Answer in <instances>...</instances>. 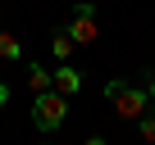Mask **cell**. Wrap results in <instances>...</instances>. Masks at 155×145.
Instances as JSON below:
<instances>
[{"instance_id": "1", "label": "cell", "mask_w": 155, "mask_h": 145, "mask_svg": "<svg viewBox=\"0 0 155 145\" xmlns=\"http://www.w3.org/2000/svg\"><path fill=\"white\" fill-rule=\"evenodd\" d=\"M105 100L114 104V113H119L123 122H137V118L146 113V104H150L146 86H132V82H123V77H110V82H105Z\"/></svg>"}, {"instance_id": "2", "label": "cell", "mask_w": 155, "mask_h": 145, "mask_svg": "<svg viewBox=\"0 0 155 145\" xmlns=\"http://www.w3.org/2000/svg\"><path fill=\"white\" fill-rule=\"evenodd\" d=\"M64 113H68V95H59V91H41L32 100V127L37 131H59Z\"/></svg>"}, {"instance_id": "3", "label": "cell", "mask_w": 155, "mask_h": 145, "mask_svg": "<svg viewBox=\"0 0 155 145\" xmlns=\"http://www.w3.org/2000/svg\"><path fill=\"white\" fill-rule=\"evenodd\" d=\"M68 36L78 45H91L101 36V23H96V5H73V23H68Z\"/></svg>"}, {"instance_id": "4", "label": "cell", "mask_w": 155, "mask_h": 145, "mask_svg": "<svg viewBox=\"0 0 155 145\" xmlns=\"http://www.w3.org/2000/svg\"><path fill=\"white\" fill-rule=\"evenodd\" d=\"M50 91H59V95H78V91H82V72H78L73 63H59L55 72H50Z\"/></svg>"}, {"instance_id": "5", "label": "cell", "mask_w": 155, "mask_h": 145, "mask_svg": "<svg viewBox=\"0 0 155 145\" xmlns=\"http://www.w3.org/2000/svg\"><path fill=\"white\" fill-rule=\"evenodd\" d=\"M73 45H78V41L68 36V27H59V32L50 36V54H55L59 63H68V59H73Z\"/></svg>"}, {"instance_id": "6", "label": "cell", "mask_w": 155, "mask_h": 145, "mask_svg": "<svg viewBox=\"0 0 155 145\" xmlns=\"http://www.w3.org/2000/svg\"><path fill=\"white\" fill-rule=\"evenodd\" d=\"M28 91H32V95L50 91V68H41V63H28Z\"/></svg>"}, {"instance_id": "7", "label": "cell", "mask_w": 155, "mask_h": 145, "mask_svg": "<svg viewBox=\"0 0 155 145\" xmlns=\"http://www.w3.org/2000/svg\"><path fill=\"white\" fill-rule=\"evenodd\" d=\"M18 54H23V45H18V36L0 27V59H18Z\"/></svg>"}, {"instance_id": "8", "label": "cell", "mask_w": 155, "mask_h": 145, "mask_svg": "<svg viewBox=\"0 0 155 145\" xmlns=\"http://www.w3.org/2000/svg\"><path fill=\"white\" fill-rule=\"evenodd\" d=\"M137 127H141V140H146V145H155V113H150V118L141 113V118H137Z\"/></svg>"}, {"instance_id": "9", "label": "cell", "mask_w": 155, "mask_h": 145, "mask_svg": "<svg viewBox=\"0 0 155 145\" xmlns=\"http://www.w3.org/2000/svg\"><path fill=\"white\" fill-rule=\"evenodd\" d=\"M5 104H9V86L0 82V113H5Z\"/></svg>"}, {"instance_id": "10", "label": "cell", "mask_w": 155, "mask_h": 145, "mask_svg": "<svg viewBox=\"0 0 155 145\" xmlns=\"http://www.w3.org/2000/svg\"><path fill=\"white\" fill-rule=\"evenodd\" d=\"M146 95H150V100H155V72H150V82H146Z\"/></svg>"}, {"instance_id": "11", "label": "cell", "mask_w": 155, "mask_h": 145, "mask_svg": "<svg viewBox=\"0 0 155 145\" xmlns=\"http://www.w3.org/2000/svg\"><path fill=\"white\" fill-rule=\"evenodd\" d=\"M82 145H105V136H87V140H82Z\"/></svg>"}, {"instance_id": "12", "label": "cell", "mask_w": 155, "mask_h": 145, "mask_svg": "<svg viewBox=\"0 0 155 145\" xmlns=\"http://www.w3.org/2000/svg\"><path fill=\"white\" fill-rule=\"evenodd\" d=\"M55 145H64V140H55Z\"/></svg>"}]
</instances>
